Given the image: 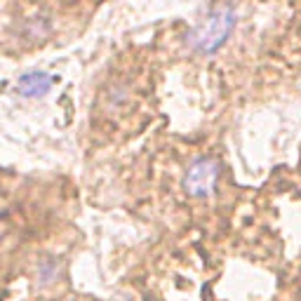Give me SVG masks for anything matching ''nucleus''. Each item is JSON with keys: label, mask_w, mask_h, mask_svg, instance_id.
<instances>
[{"label": "nucleus", "mask_w": 301, "mask_h": 301, "mask_svg": "<svg viewBox=\"0 0 301 301\" xmlns=\"http://www.w3.org/2000/svg\"><path fill=\"white\" fill-rule=\"evenodd\" d=\"M235 24H238V15L233 5L219 3L193 26V31L188 33V45L193 52L209 57L228 43V38L235 31Z\"/></svg>", "instance_id": "f257e3e1"}, {"label": "nucleus", "mask_w": 301, "mask_h": 301, "mask_svg": "<svg viewBox=\"0 0 301 301\" xmlns=\"http://www.w3.org/2000/svg\"><path fill=\"white\" fill-rule=\"evenodd\" d=\"M50 87H52V78L47 76V73H40V71L24 73V76L17 80V92L22 94V97H29V99H36V97L47 94Z\"/></svg>", "instance_id": "7ed1b4c3"}, {"label": "nucleus", "mask_w": 301, "mask_h": 301, "mask_svg": "<svg viewBox=\"0 0 301 301\" xmlns=\"http://www.w3.org/2000/svg\"><path fill=\"white\" fill-rule=\"evenodd\" d=\"M50 31H52V24H50L47 17H33V19H29V29H26L29 38H43Z\"/></svg>", "instance_id": "20e7f679"}, {"label": "nucleus", "mask_w": 301, "mask_h": 301, "mask_svg": "<svg viewBox=\"0 0 301 301\" xmlns=\"http://www.w3.org/2000/svg\"><path fill=\"white\" fill-rule=\"evenodd\" d=\"M216 181H219V162L212 158H198L186 172L184 188L191 198H207L214 193Z\"/></svg>", "instance_id": "f03ea898"}]
</instances>
